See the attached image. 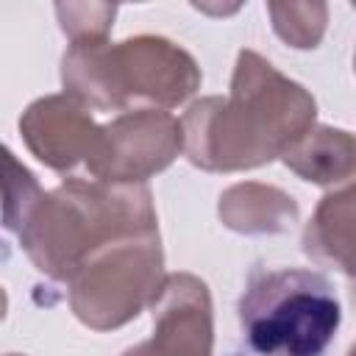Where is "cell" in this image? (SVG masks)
<instances>
[{"label": "cell", "mask_w": 356, "mask_h": 356, "mask_svg": "<svg viewBox=\"0 0 356 356\" xmlns=\"http://www.w3.org/2000/svg\"><path fill=\"white\" fill-rule=\"evenodd\" d=\"M19 131L31 153L56 172H72L78 164L86 167L100 136L89 108L67 92L31 103L19 117Z\"/></svg>", "instance_id": "ba28073f"}, {"label": "cell", "mask_w": 356, "mask_h": 356, "mask_svg": "<svg viewBox=\"0 0 356 356\" xmlns=\"http://www.w3.org/2000/svg\"><path fill=\"white\" fill-rule=\"evenodd\" d=\"M348 356H356V345H353V348H350V350H348Z\"/></svg>", "instance_id": "5bb4252c"}, {"label": "cell", "mask_w": 356, "mask_h": 356, "mask_svg": "<svg viewBox=\"0 0 356 356\" xmlns=\"http://www.w3.org/2000/svg\"><path fill=\"white\" fill-rule=\"evenodd\" d=\"M6 356H19V353H6Z\"/></svg>", "instance_id": "9a60e30c"}, {"label": "cell", "mask_w": 356, "mask_h": 356, "mask_svg": "<svg viewBox=\"0 0 356 356\" xmlns=\"http://www.w3.org/2000/svg\"><path fill=\"white\" fill-rule=\"evenodd\" d=\"M284 164L303 181L331 186L356 172V139L342 128H312L284 153Z\"/></svg>", "instance_id": "30bf717a"}, {"label": "cell", "mask_w": 356, "mask_h": 356, "mask_svg": "<svg viewBox=\"0 0 356 356\" xmlns=\"http://www.w3.org/2000/svg\"><path fill=\"white\" fill-rule=\"evenodd\" d=\"M220 217L239 234H275L298 220V206L275 186L239 184L220 197Z\"/></svg>", "instance_id": "8fae6325"}, {"label": "cell", "mask_w": 356, "mask_h": 356, "mask_svg": "<svg viewBox=\"0 0 356 356\" xmlns=\"http://www.w3.org/2000/svg\"><path fill=\"white\" fill-rule=\"evenodd\" d=\"M339 320V300L314 270H253L239 298V325L259 356H323Z\"/></svg>", "instance_id": "277c9868"}, {"label": "cell", "mask_w": 356, "mask_h": 356, "mask_svg": "<svg viewBox=\"0 0 356 356\" xmlns=\"http://www.w3.org/2000/svg\"><path fill=\"white\" fill-rule=\"evenodd\" d=\"M3 156H6V228L17 234L44 192L39 189L36 178L14 159L8 147L3 150Z\"/></svg>", "instance_id": "7c38bea8"}, {"label": "cell", "mask_w": 356, "mask_h": 356, "mask_svg": "<svg viewBox=\"0 0 356 356\" xmlns=\"http://www.w3.org/2000/svg\"><path fill=\"white\" fill-rule=\"evenodd\" d=\"M64 92L89 108L125 111L134 103L172 108L200 86L195 58L161 36L75 42L61 58Z\"/></svg>", "instance_id": "3957f363"}, {"label": "cell", "mask_w": 356, "mask_h": 356, "mask_svg": "<svg viewBox=\"0 0 356 356\" xmlns=\"http://www.w3.org/2000/svg\"><path fill=\"white\" fill-rule=\"evenodd\" d=\"M303 250L314 261L356 278V184L320 200L303 231Z\"/></svg>", "instance_id": "9c48e42d"}, {"label": "cell", "mask_w": 356, "mask_h": 356, "mask_svg": "<svg viewBox=\"0 0 356 356\" xmlns=\"http://www.w3.org/2000/svg\"><path fill=\"white\" fill-rule=\"evenodd\" d=\"M150 306L153 337L122 356H211V298L200 278L167 275Z\"/></svg>", "instance_id": "52a82bcc"}, {"label": "cell", "mask_w": 356, "mask_h": 356, "mask_svg": "<svg viewBox=\"0 0 356 356\" xmlns=\"http://www.w3.org/2000/svg\"><path fill=\"white\" fill-rule=\"evenodd\" d=\"M161 267L159 231L120 239L95 253L67 281L70 306L95 331L120 328L159 298L164 286Z\"/></svg>", "instance_id": "5b68a950"}, {"label": "cell", "mask_w": 356, "mask_h": 356, "mask_svg": "<svg viewBox=\"0 0 356 356\" xmlns=\"http://www.w3.org/2000/svg\"><path fill=\"white\" fill-rule=\"evenodd\" d=\"M278 14H284L286 19H295V22H281L275 19V31L284 42H289L292 47H314L323 36V28H325V6H273Z\"/></svg>", "instance_id": "4fadbf2b"}, {"label": "cell", "mask_w": 356, "mask_h": 356, "mask_svg": "<svg viewBox=\"0 0 356 356\" xmlns=\"http://www.w3.org/2000/svg\"><path fill=\"white\" fill-rule=\"evenodd\" d=\"M153 231L159 225L147 186L72 175L39 197L17 236L36 270L70 281L103 248Z\"/></svg>", "instance_id": "7a4b0ae2"}, {"label": "cell", "mask_w": 356, "mask_h": 356, "mask_svg": "<svg viewBox=\"0 0 356 356\" xmlns=\"http://www.w3.org/2000/svg\"><path fill=\"white\" fill-rule=\"evenodd\" d=\"M184 150V122L170 111L139 108L100 125L86 172L106 184H142Z\"/></svg>", "instance_id": "8992f818"}, {"label": "cell", "mask_w": 356, "mask_h": 356, "mask_svg": "<svg viewBox=\"0 0 356 356\" xmlns=\"http://www.w3.org/2000/svg\"><path fill=\"white\" fill-rule=\"evenodd\" d=\"M314 97L253 50H242L228 97H206L184 114V150L211 172L273 161L300 142L314 122Z\"/></svg>", "instance_id": "6da1fadb"}]
</instances>
